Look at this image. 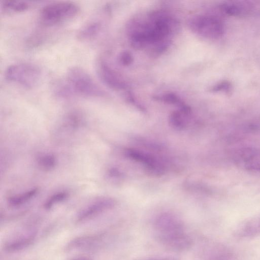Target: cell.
<instances>
[{
    "label": "cell",
    "instance_id": "4fadbf2b",
    "mask_svg": "<svg viewBox=\"0 0 260 260\" xmlns=\"http://www.w3.org/2000/svg\"><path fill=\"white\" fill-rule=\"evenodd\" d=\"M260 235V218L247 220L238 225L235 232L236 237L247 238Z\"/></svg>",
    "mask_w": 260,
    "mask_h": 260
},
{
    "label": "cell",
    "instance_id": "3957f363",
    "mask_svg": "<svg viewBox=\"0 0 260 260\" xmlns=\"http://www.w3.org/2000/svg\"><path fill=\"white\" fill-rule=\"evenodd\" d=\"M80 11L79 5L73 2H52L42 8L39 20L43 26H56L74 19Z\"/></svg>",
    "mask_w": 260,
    "mask_h": 260
},
{
    "label": "cell",
    "instance_id": "7402d4cb",
    "mask_svg": "<svg viewBox=\"0 0 260 260\" xmlns=\"http://www.w3.org/2000/svg\"><path fill=\"white\" fill-rule=\"evenodd\" d=\"M230 85L227 82H222L218 85H215L213 87L212 90L214 91H220L223 90H227L229 88Z\"/></svg>",
    "mask_w": 260,
    "mask_h": 260
},
{
    "label": "cell",
    "instance_id": "ffe728a7",
    "mask_svg": "<svg viewBox=\"0 0 260 260\" xmlns=\"http://www.w3.org/2000/svg\"><path fill=\"white\" fill-rule=\"evenodd\" d=\"M68 196V193L66 191L55 193L46 200L44 204V207L46 210H49L55 204L66 200Z\"/></svg>",
    "mask_w": 260,
    "mask_h": 260
},
{
    "label": "cell",
    "instance_id": "6da1fadb",
    "mask_svg": "<svg viewBox=\"0 0 260 260\" xmlns=\"http://www.w3.org/2000/svg\"><path fill=\"white\" fill-rule=\"evenodd\" d=\"M154 225L157 239L169 247L180 250L188 248L191 244L183 225L175 216L161 214L156 219Z\"/></svg>",
    "mask_w": 260,
    "mask_h": 260
},
{
    "label": "cell",
    "instance_id": "d6986e66",
    "mask_svg": "<svg viewBox=\"0 0 260 260\" xmlns=\"http://www.w3.org/2000/svg\"><path fill=\"white\" fill-rule=\"evenodd\" d=\"M183 115H187L182 111L179 110L173 112L169 117V122L174 128L181 130L186 126V121Z\"/></svg>",
    "mask_w": 260,
    "mask_h": 260
},
{
    "label": "cell",
    "instance_id": "8fae6325",
    "mask_svg": "<svg viewBox=\"0 0 260 260\" xmlns=\"http://www.w3.org/2000/svg\"><path fill=\"white\" fill-rule=\"evenodd\" d=\"M102 240V236L92 234L81 236L71 240L67 246L69 250H90L99 247Z\"/></svg>",
    "mask_w": 260,
    "mask_h": 260
},
{
    "label": "cell",
    "instance_id": "7c38bea8",
    "mask_svg": "<svg viewBox=\"0 0 260 260\" xmlns=\"http://www.w3.org/2000/svg\"><path fill=\"white\" fill-rule=\"evenodd\" d=\"M102 28L101 21L93 17L78 30L77 38L81 42H89L95 40L99 35Z\"/></svg>",
    "mask_w": 260,
    "mask_h": 260
},
{
    "label": "cell",
    "instance_id": "e0dca14e",
    "mask_svg": "<svg viewBox=\"0 0 260 260\" xmlns=\"http://www.w3.org/2000/svg\"><path fill=\"white\" fill-rule=\"evenodd\" d=\"M221 9L227 14L240 15L246 13L250 9V7L243 3L230 2L222 5Z\"/></svg>",
    "mask_w": 260,
    "mask_h": 260
},
{
    "label": "cell",
    "instance_id": "5b68a950",
    "mask_svg": "<svg viewBox=\"0 0 260 260\" xmlns=\"http://www.w3.org/2000/svg\"><path fill=\"white\" fill-rule=\"evenodd\" d=\"M193 31L209 39H216L223 32V25L218 19L210 16H194L189 20Z\"/></svg>",
    "mask_w": 260,
    "mask_h": 260
},
{
    "label": "cell",
    "instance_id": "44dd1931",
    "mask_svg": "<svg viewBox=\"0 0 260 260\" xmlns=\"http://www.w3.org/2000/svg\"><path fill=\"white\" fill-rule=\"evenodd\" d=\"M118 61L123 66H129L132 63L133 57L130 52L127 51H123L120 53L118 56Z\"/></svg>",
    "mask_w": 260,
    "mask_h": 260
},
{
    "label": "cell",
    "instance_id": "9a60e30c",
    "mask_svg": "<svg viewBox=\"0 0 260 260\" xmlns=\"http://www.w3.org/2000/svg\"><path fill=\"white\" fill-rule=\"evenodd\" d=\"M38 191L39 189L36 187L22 193L11 196L8 198V203L11 207L20 206L34 198L38 193Z\"/></svg>",
    "mask_w": 260,
    "mask_h": 260
},
{
    "label": "cell",
    "instance_id": "9c48e42d",
    "mask_svg": "<svg viewBox=\"0 0 260 260\" xmlns=\"http://www.w3.org/2000/svg\"><path fill=\"white\" fill-rule=\"evenodd\" d=\"M96 70L100 79L110 88L120 90L126 87L125 83L104 60H101L98 62Z\"/></svg>",
    "mask_w": 260,
    "mask_h": 260
},
{
    "label": "cell",
    "instance_id": "8992f818",
    "mask_svg": "<svg viewBox=\"0 0 260 260\" xmlns=\"http://www.w3.org/2000/svg\"><path fill=\"white\" fill-rule=\"evenodd\" d=\"M124 154L130 159L143 164L148 173L155 176H161L165 172L164 166L153 156L141 151L128 148Z\"/></svg>",
    "mask_w": 260,
    "mask_h": 260
},
{
    "label": "cell",
    "instance_id": "cb8c5ba5",
    "mask_svg": "<svg viewBox=\"0 0 260 260\" xmlns=\"http://www.w3.org/2000/svg\"><path fill=\"white\" fill-rule=\"evenodd\" d=\"M70 260H91L89 258L83 257V256H78L71 259Z\"/></svg>",
    "mask_w": 260,
    "mask_h": 260
},
{
    "label": "cell",
    "instance_id": "30bf717a",
    "mask_svg": "<svg viewBox=\"0 0 260 260\" xmlns=\"http://www.w3.org/2000/svg\"><path fill=\"white\" fill-rule=\"evenodd\" d=\"M236 160L245 169L260 172V151L252 148H243L236 156Z\"/></svg>",
    "mask_w": 260,
    "mask_h": 260
},
{
    "label": "cell",
    "instance_id": "ac0fdd59",
    "mask_svg": "<svg viewBox=\"0 0 260 260\" xmlns=\"http://www.w3.org/2000/svg\"><path fill=\"white\" fill-rule=\"evenodd\" d=\"M40 168L46 171L52 170L56 165V159L54 155L51 154L41 155L37 159Z\"/></svg>",
    "mask_w": 260,
    "mask_h": 260
},
{
    "label": "cell",
    "instance_id": "52a82bcc",
    "mask_svg": "<svg viewBox=\"0 0 260 260\" xmlns=\"http://www.w3.org/2000/svg\"><path fill=\"white\" fill-rule=\"evenodd\" d=\"M116 205L114 199L104 197L90 204L78 214L76 221L78 223L83 222L94 218L103 212L112 209Z\"/></svg>",
    "mask_w": 260,
    "mask_h": 260
},
{
    "label": "cell",
    "instance_id": "ba28073f",
    "mask_svg": "<svg viewBox=\"0 0 260 260\" xmlns=\"http://www.w3.org/2000/svg\"><path fill=\"white\" fill-rule=\"evenodd\" d=\"M37 231L28 228L25 231L8 240L4 244V250L8 253L21 251L31 245L35 241Z\"/></svg>",
    "mask_w": 260,
    "mask_h": 260
},
{
    "label": "cell",
    "instance_id": "5bb4252c",
    "mask_svg": "<svg viewBox=\"0 0 260 260\" xmlns=\"http://www.w3.org/2000/svg\"><path fill=\"white\" fill-rule=\"evenodd\" d=\"M32 5V3L28 1L5 0L1 2V9L5 14H15L28 10Z\"/></svg>",
    "mask_w": 260,
    "mask_h": 260
},
{
    "label": "cell",
    "instance_id": "603a6c76",
    "mask_svg": "<svg viewBox=\"0 0 260 260\" xmlns=\"http://www.w3.org/2000/svg\"><path fill=\"white\" fill-rule=\"evenodd\" d=\"M109 176L112 178H118L122 175L121 173L116 168L111 169L108 172Z\"/></svg>",
    "mask_w": 260,
    "mask_h": 260
},
{
    "label": "cell",
    "instance_id": "277c9868",
    "mask_svg": "<svg viewBox=\"0 0 260 260\" xmlns=\"http://www.w3.org/2000/svg\"><path fill=\"white\" fill-rule=\"evenodd\" d=\"M5 79L26 89L35 87L42 77L40 69L29 62H17L9 66L4 73Z\"/></svg>",
    "mask_w": 260,
    "mask_h": 260
},
{
    "label": "cell",
    "instance_id": "7a4b0ae2",
    "mask_svg": "<svg viewBox=\"0 0 260 260\" xmlns=\"http://www.w3.org/2000/svg\"><path fill=\"white\" fill-rule=\"evenodd\" d=\"M62 82L69 97L78 95L95 98L106 95V92L90 75L79 67L70 68Z\"/></svg>",
    "mask_w": 260,
    "mask_h": 260
},
{
    "label": "cell",
    "instance_id": "2e32d148",
    "mask_svg": "<svg viewBox=\"0 0 260 260\" xmlns=\"http://www.w3.org/2000/svg\"><path fill=\"white\" fill-rule=\"evenodd\" d=\"M158 98L159 100L164 101V102L174 105L179 108V110L182 111L186 114L188 115L191 111L190 108L186 105L181 99L175 93H166Z\"/></svg>",
    "mask_w": 260,
    "mask_h": 260
}]
</instances>
